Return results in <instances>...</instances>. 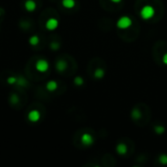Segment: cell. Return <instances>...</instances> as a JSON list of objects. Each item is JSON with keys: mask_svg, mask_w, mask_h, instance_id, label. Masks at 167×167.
Here are the masks:
<instances>
[{"mask_svg": "<svg viewBox=\"0 0 167 167\" xmlns=\"http://www.w3.org/2000/svg\"><path fill=\"white\" fill-rule=\"evenodd\" d=\"M115 151L119 155H124L127 154V146L123 143H120L115 148Z\"/></svg>", "mask_w": 167, "mask_h": 167, "instance_id": "10", "label": "cell"}, {"mask_svg": "<svg viewBox=\"0 0 167 167\" xmlns=\"http://www.w3.org/2000/svg\"><path fill=\"white\" fill-rule=\"evenodd\" d=\"M58 82L56 80H49L47 83H46V89H47L49 92H54L58 89Z\"/></svg>", "mask_w": 167, "mask_h": 167, "instance_id": "9", "label": "cell"}, {"mask_svg": "<svg viewBox=\"0 0 167 167\" xmlns=\"http://www.w3.org/2000/svg\"><path fill=\"white\" fill-rule=\"evenodd\" d=\"M50 48L53 51H57L60 48V43L59 42H52L50 44Z\"/></svg>", "mask_w": 167, "mask_h": 167, "instance_id": "21", "label": "cell"}, {"mask_svg": "<svg viewBox=\"0 0 167 167\" xmlns=\"http://www.w3.org/2000/svg\"><path fill=\"white\" fill-rule=\"evenodd\" d=\"M67 68H68V63L64 61V60H59V61L56 63V69H57L59 72H64Z\"/></svg>", "mask_w": 167, "mask_h": 167, "instance_id": "7", "label": "cell"}, {"mask_svg": "<svg viewBox=\"0 0 167 167\" xmlns=\"http://www.w3.org/2000/svg\"><path fill=\"white\" fill-rule=\"evenodd\" d=\"M80 141L82 143V145H84L86 147H89V146H92L93 144H94V137H93L91 134L89 133H83L82 136L80 138Z\"/></svg>", "mask_w": 167, "mask_h": 167, "instance_id": "5", "label": "cell"}, {"mask_svg": "<svg viewBox=\"0 0 167 167\" xmlns=\"http://www.w3.org/2000/svg\"><path fill=\"white\" fill-rule=\"evenodd\" d=\"M133 24V21H132V19L128 17V16H122V17H120L117 22V27L119 30H127L129 29L130 26H132Z\"/></svg>", "mask_w": 167, "mask_h": 167, "instance_id": "2", "label": "cell"}, {"mask_svg": "<svg viewBox=\"0 0 167 167\" xmlns=\"http://www.w3.org/2000/svg\"><path fill=\"white\" fill-rule=\"evenodd\" d=\"M59 26V21L55 18H50L46 21L45 27L50 31H53L55 30H57Z\"/></svg>", "mask_w": 167, "mask_h": 167, "instance_id": "6", "label": "cell"}, {"mask_svg": "<svg viewBox=\"0 0 167 167\" xmlns=\"http://www.w3.org/2000/svg\"><path fill=\"white\" fill-rule=\"evenodd\" d=\"M19 101H20V99H19V97H18L17 94H13V95L10 97V102H11L12 104H14V105L18 104V103H19Z\"/></svg>", "mask_w": 167, "mask_h": 167, "instance_id": "20", "label": "cell"}, {"mask_svg": "<svg viewBox=\"0 0 167 167\" xmlns=\"http://www.w3.org/2000/svg\"><path fill=\"white\" fill-rule=\"evenodd\" d=\"M75 0H62V5L67 9H72L75 7Z\"/></svg>", "mask_w": 167, "mask_h": 167, "instance_id": "11", "label": "cell"}, {"mask_svg": "<svg viewBox=\"0 0 167 167\" xmlns=\"http://www.w3.org/2000/svg\"><path fill=\"white\" fill-rule=\"evenodd\" d=\"M155 9L152 7L151 5H145L142 7L141 11H140V16L143 20H151L155 17Z\"/></svg>", "mask_w": 167, "mask_h": 167, "instance_id": "1", "label": "cell"}, {"mask_svg": "<svg viewBox=\"0 0 167 167\" xmlns=\"http://www.w3.org/2000/svg\"><path fill=\"white\" fill-rule=\"evenodd\" d=\"M105 74H106V72L104 69L101 68H96L94 71V77L97 78V79H101V78H103L105 76Z\"/></svg>", "mask_w": 167, "mask_h": 167, "instance_id": "13", "label": "cell"}, {"mask_svg": "<svg viewBox=\"0 0 167 167\" xmlns=\"http://www.w3.org/2000/svg\"><path fill=\"white\" fill-rule=\"evenodd\" d=\"M131 117L135 120H138L142 117V113L138 108H134L131 111Z\"/></svg>", "mask_w": 167, "mask_h": 167, "instance_id": "12", "label": "cell"}, {"mask_svg": "<svg viewBox=\"0 0 167 167\" xmlns=\"http://www.w3.org/2000/svg\"><path fill=\"white\" fill-rule=\"evenodd\" d=\"M158 160H159V162H160L161 164L167 165V155H166V154H162V155H160Z\"/></svg>", "mask_w": 167, "mask_h": 167, "instance_id": "18", "label": "cell"}, {"mask_svg": "<svg viewBox=\"0 0 167 167\" xmlns=\"http://www.w3.org/2000/svg\"><path fill=\"white\" fill-rule=\"evenodd\" d=\"M17 80H18V77L17 76H9L7 78V83L10 85H14L17 83Z\"/></svg>", "mask_w": 167, "mask_h": 167, "instance_id": "19", "label": "cell"}, {"mask_svg": "<svg viewBox=\"0 0 167 167\" xmlns=\"http://www.w3.org/2000/svg\"><path fill=\"white\" fill-rule=\"evenodd\" d=\"M162 63L167 66V53H165L163 56H162Z\"/></svg>", "mask_w": 167, "mask_h": 167, "instance_id": "22", "label": "cell"}, {"mask_svg": "<svg viewBox=\"0 0 167 167\" xmlns=\"http://www.w3.org/2000/svg\"><path fill=\"white\" fill-rule=\"evenodd\" d=\"M154 130L157 135H161L165 132V127L163 125H155V126H154Z\"/></svg>", "mask_w": 167, "mask_h": 167, "instance_id": "15", "label": "cell"}, {"mask_svg": "<svg viewBox=\"0 0 167 167\" xmlns=\"http://www.w3.org/2000/svg\"><path fill=\"white\" fill-rule=\"evenodd\" d=\"M37 5L34 0H26L25 2V8L27 12H33L36 9Z\"/></svg>", "mask_w": 167, "mask_h": 167, "instance_id": "8", "label": "cell"}, {"mask_svg": "<svg viewBox=\"0 0 167 167\" xmlns=\"http://www.w3.org/2000/svg\"><path fill=\"white\" fill-rule=\"evenodd\" d=\"M17 85L19 86H23V87H25L26 84H27V80L26 79L25 77H22V76H19L18 77V80H17V83H16Z\"/></svg>", "mask_w": 167, "mask_h": 167, "instance_id": "16", "label": "cell"}, {"mask_svg": "<svg viewBox=\"0 0 167 167\" xmlns=\"http://www.w3.org/2000/svg\"><path fill=\"white\" fill-rule=\"evenodd\" d=\"M40 118H41V113L38 110H30V113H27V119L32 123L38 122Z\"/></svg>", "mask_w": 167, "mask_h": 167, "instance_id": "4", "label": "cell"}, {"mask_svg": "<svg viewBox=\"0 0 167 167\" xmlns=\"http://www.w3.org/2000/svg\"><path fill=\"white\" fill-rule=\"evenodd\" d=\"M39 41H40V39H39V37H38V36H37V35H32V36L30 37L29 43H30V45H31V46H36V45H38Z\"/></svg>", "mask_w": 167, "mask_h": 167, "instance_id": "14", "label": "cell"}, {"mask_svg": "<svg viewBox=\"0 0 167 167\" xmlns=\"http://www.w3.org/2000/svg\"><path fill=\"white\" fill-rule=\"evenodd\" d=\"M50 64L47 60L44 59H39L38 61L35 63V68L36 71H38L40 72H46L49 69Z\"/></svg>", "mask_w": 167, "mask_h": 167, "instance_id": "3", "label": "cell"}, {"mask_svg": "<svg viewBox=\"0 0 167 167\" xmlns=\"http://www.w3.org/2000/svg\"><path fill=\"white\" fill-rule=\"evenodd\" d=\"M73 83L75 84L76 86H81L84 84V79L81 77V76H76L75 78L73 79Z\"/></svg>", "mask_w": 167, "mask_h": 167, "instance_id": "17", "label": "cell"}, {"mask_svg": "<svg viewBox=\"0 0 167 167\" xmlns=\"http://www.w3.org/2000/svg\"><path fill=\"white\" fill-rule=\"evenodd\" d=\"M111 2H113V3H119V2H121L122 0H110Z\"/></svg>", "mask_w": 167, "mask_h": 167, "instance_id": "23", "label": "cell"}]
</instances>
